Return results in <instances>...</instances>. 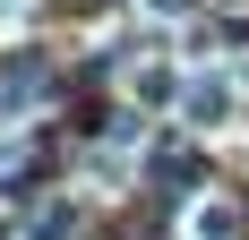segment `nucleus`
Wrapping results in <instances>:
<instances>
[{
    "label": "nucleus",
    "mask_w": 249,
    "mask_h": 240,
    "mask_svg": "<svg viewBox=\"0 0 249 240\" xmlns=\"http://www.w3.org/2000/svg\"><path fill=\"white\" fill-rule=\"evenodd\" d=\"M180 112L198 120V129H215V120L232 112V86H224V77H189V86H180Z\"/></svg>",
    "instance_id": "nucleus-1"
},
{
    "label": "nucleus",
    "mask_w": 249,
    "mask_h": 240,
    "mask_svg": "<svg viewBox=\"0 0 249 240\" xmlns=\"http://www.w3.org/2000/svg\"><path fill=\"white\" fill-rule=\"evenodd\" d=\"M155 9H189V0H155Z\"/></svg>",
    "instance_id": "nucleus-2"
}]
</instances>
